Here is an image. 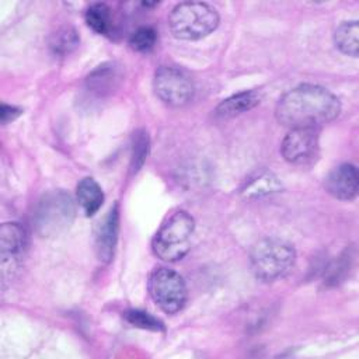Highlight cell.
<instances>
[{"label": "cell", "mask_w": 359, "mask_h": 359, "mask_svg": "<svg viewBox=\"0 0 359 359\" xmlns=\"http://www.w3.org/2000/svg\"><path fill=\"white\" fill-rule=\"evenodd\" d=\"M339 112L338 97L314 84H302L289 90L275 108L278 122L289 129H317L334 121Z\"/></svg>", "instance_id": "6da1fadb"}, {"label": "cell", "mask_w": 359, "mask_h": 359, "mask_svg": "<svg viewBox=\"0 0 359 359\" xmlns=\"http://www.w3.org/2000/svg\"><path fill=\"white\" fill-rule=\"evenodd\" d=\"M195 231V220L185 210H174L163 220L156 231L151 248L157 258L175 262L187 255Z\"/></svg>", "instance_id": "7a4b0ae2"}, {"label": "cell", "mask_w": 359, "mask_h": 359, "mask_svg": "<svg viewBox=\"0 0 359 359\" xmlns=\"http://www.w3.org/2000/svg\"><path fill=\"white\" fill-rule=\"evenodd\" d=\"M296 261V251L285 240L268 237L257 241L250 252L251 269L257 279L273 282L290 272Z\"/></svg>", "instance_id": "3957f363"}, {"label": "cell", "mask_w": 359, "mask_h": 359, "mask_svg": "<svg viewBox=\"0 0 359 359\" xmlns=\"http://www.w3.org/2000/svg\"><path fill=\"white\" fill-rule=\"evenodd\" d=\"M219 25L216 8L202 1L177 4L168 15L171 34L184 41H198L212 34Z\"/></svg>", "instance_id": "277c9868"}, {"label": "cell", "mask_w": 359, "mask_h": 359, "mask_svg": "<svg viewBox=\"0 0 359 359\" xmlns=\"http://www.w3.org/2000/svg\"><path fill=\"white\" fill-rule=\"evenodd\" d=\"M76 206L72 196L62 191L45 194L34 213V224L42 237H55L70 227L74 220Z\"/></svg>", "instance_id": "5b68a950"}, {"label": "cell", "mask_w": 359, "mask_h": 359, "mask_svg": "<svg viewBox=\"0 0 359 359\" xmlns=\"http://www.w3.org/2000/svg\"><path fill=\"white\" fill-rule=\"evenodd\" d=\"M149 292L154 303L167 314H175L187 303V286L174 269L156 268L149 278Z\"/></svg>", "instance_id": "8992f818"}, {"label": "cell", "mask_w": 359, "mask_h": 359, "mask_svg": "<svg viewBox=\"0 0 359 359\" xmlns=\"http://www.w3.org/2000/svg\"><path fill=\"white\" fill-rule=\"evenodd\" d=\"M156 95L170 107L187 105L195 94L192 80L180 69L172 66H160L153 79Z\"/></svg>", "instance_id": "52a82bcc"}, {"label": "cell", "mask_w": 359, "mask_h": 359, "mask_svg": "<svg viewBox=\"0 0 359 359\" xmlns=\"http://www.w3.org/2000/svg\"><path fill=\"white\" fill-rule=\"evenodd\" d=\"M318 149L317 129H290L280 144L283 158L296 165L311 163L317 157Z\"/></svg>", "instance_id": "ba28073f"}, {"label": "cell", "mask_w": 359, "mask_h": 359, "mask_svg": "<svg viewBox=\"0 0 359 359\" xmlns=\"http://www.w3.org/2000/svg\"><path fill=\"white\" fill-rule=\"evenodd\" d=\"M27 234L18 223H4L0 229V251H1V275L6 278L7 272L17 268L18 259L25 248Z\"/></svg>", "instance_id": "9c48e42d"}, {"label": "cell", "mask_w": 359, "mask_h": 359, "mask_svg": "<svg viewBox=\"0 0 359 359\" xmlns=\"http://www.w3.org/2000/svg\"><path fill=\"white\" fill-rule=\"evenodd\" d=\"M325 191L337 199L351 201L358 194L359 178L358 170L351 163H344L335 167L325 178Z\"/></svg>", "instance_id": "30bf717a"}, {"label": "cell", "mask_w": 359, "mask_h": 359, "mask_svg": "<svg viewBox=\"0 0 359 359\" xmlns=\"http://www.w3.org/2000/svg\"><path fill=\"white\" fill-rule=\"evenodd\" d=\"M119 233V209L118 205H114L104 219L98 223L95 230V250L97 255L102 262H109L115 245L118 241Z\"/></svg>", "instance_id": "8fae6325"}, {"label": "cell", "mask_w": 359, "mask_h": 359, "mask_svg": "<svg viewBox=\"0 0 359 359\" xmlns=\"http://www.w3.org/2000/svg\"><path fill=\"white\" fill-rule=\"evenodd\" d=\"M280 188L282 184L273 172L268 170H259L245 181L241 194L248 199H259L279 192Z\"/></svg>", "instance_id": "7c38bea8"}, {"label": "cell", "mask_w": 359, "mask_h": 359, "mask_svg": "<svg viewBox=\"0 0 359 359\" xmlns=\"http://www.w3.org/2000/svg\"><path fill=\"white\" fill-rule=\"evenodd\" d=\"M261 102V93L258 90H247L237 93L223 100L215 109V114L220 118H233L244 114Z\"/></svg>", "instance_id": "4fadbf2b"}, {"label": "cell", "mask_w": 359, "mask_h": 359, "mask_svg": "<svg viewBox=\"0 0 359 359\" xmlns=\"http://www.w3.org/2000/svg\"><path fill=\"white\" fill-rule=\"evenodd\" d=\"M76 198L84 215L93 216L100 210L104 202V192L94 178L86 177L77 184Z\"/></svg>", "instance_id": "5bb4252c"}, {"label": "cell", "mask_w": 359, "mask_h": 359, "mask_svg": "<svg viewBox=\"0 0 359 359\" xmlns=\"http://www.w3.org/2000/svg\"><path fill=\"white\" fill-rule=\"evenodd\" d=\"M335 46L345 55L356 57L359 53V25L356 20L342 22L334 32Z\"/></svg>", "instance_id": "9a60e30c"}, {"label": "cell", "mask_w": 359, "mask_h": 359, "mask_svg": "<svg viewBox=\"0 0 359 359\" xmlns=\"http://www.w3.org/2000/svg\"><path fill=\"white\" fill-rule=\"evenodd\" d=\"M118 79V67L114 63H102L97 69H94L87 77V86L91 91L104 94L105 91H109L115 87Z\"/></svg>", "instance_id": "2e32d148"}, {"label": "cell", "mask_w": 359, "mask_h": 359, "mask_svg": "<svg viewBox=\"0 0 359 359\" xmlns=\"http://www.w3.org/2000/svg\"><path fill=\"white\" fill-rule=\"evenodd\" d=\"M86 22L97 34H107L109 29V7L104 3H94L86 10Z\"/></svg>", "instance_id": "e0dca14e"}, {"label": "cell", "mask_w": 359, "mask_h": 359, "mask_svg": "<svg viewBox=\"0 0 359 359\" xmlns=\"http://www.w3.org/2000/svg\"><path fill=\"white\" fill-rule=\"evenodd\" d=\"M79 42H80V38L76 29L72 27H63L52 35L50 49L53 50V53L65 56L70 53L73 49H76Z\"/></svg>", "instance_id": "ac0fdd59"}, {"label": "cell", "mask_w": 359, "mask_h": 359, "mask_svg": "<svg viewBox=\"0 0 359 359\" xmlns=\"http://www.w3.org/2000/svg\"><path fill=\"white\" fill-rule=\"evenodd\" d=\"M157 34L151 27L137 28L129 38V45L136 52H149L154 48Z\"/></svg>", "instance_id": "d6986e66"}, {"label": "cell", "mask_w": 359, "mask_h": 359, "mask_svg": "<svg viewBox=\"0 0 359 359\" xmlns=\"http://www.w3.org/2000/svg\"><path fill=\"white\" fill-rule=\"evenodd\" d=\"M125 318L129 324L143 328V330H150V331L164 330V325L158 318H156L151 314L142 311V310H129L125 313Z\"/></svg>", "instance_id": "ffe728a7"}, {"label": "cell", "mask_w": 359, "mask_h": 359, "mask_svg": "<svg viewBox=\"0 0 359 359\" xmlns=\"http://www.w3.org/2000/svg\"><path fill=\"white\" fill-rule=\"evenodd\" d=\"M149 151V137L146 132H137L135 135L133 151H132V170L137 171L146 160Z\"/></svg>", "instance_id": "44dd1931"}, {"label": "cell", "mask_w": 359, "mask_h": 359, "mask_svg": "<svg viewBox=\"0 0 359 359\" xmlns=\"http://www.w3.org/2000/svg\"><path fill=\"white\" fill-rule=\"evenodd\" d=\"M22 114V111L14 105H7V104H3L1 105V111H0V115H1V122L3 123H8V122H13L17 116H20Z\"/></svg>", "instance_id": "7402d4cb"}]
</instances>
